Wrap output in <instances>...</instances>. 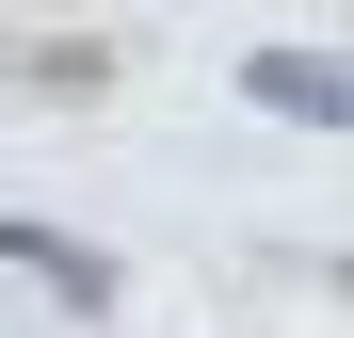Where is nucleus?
<instances>
[{
    "instance_id": "1",
    "label": "nucleus",
    "mask_w": 354,
    "mask_h": 338,
    "mask_svg": "<svg viewBox=\"0 0 354 338\" xmlns=\"http://www.w3.org/2000/svg\"><path fill=\"white\" fill-rule=\"evenodd\" d=\"M242 97H258V113H290V129H322V113H338V65H322V48H258Z\"/></svg>"
}]
</instances>
